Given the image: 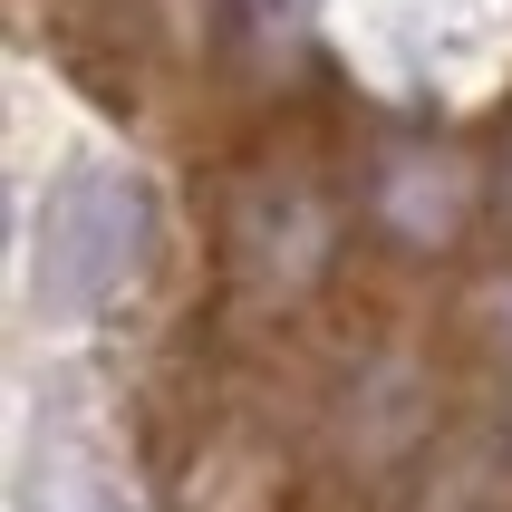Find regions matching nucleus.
<instances>
[{
    "instance_id": "obj_1",
    "label": "nucleus",
    "mask_w": 512,
    "mask_h": 512,
    "mask_svg": "<svg viewBox=\"0 0 512 512\" xmlns=\"http://www.w3.org/2000/svg\"><path fill=\"white\" fill-rule=\"evenodd\" d=\"M136 194L116 184V174H78L68 194L49 203V223H39V281H49L58 310H87V300H107L126 281V261H136Z\"/></svg>"
}]
</instances>
